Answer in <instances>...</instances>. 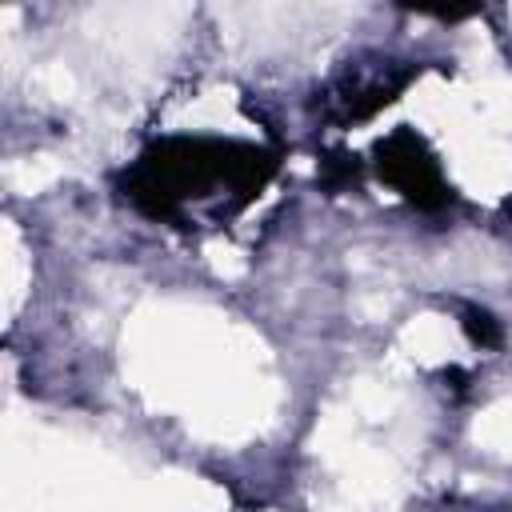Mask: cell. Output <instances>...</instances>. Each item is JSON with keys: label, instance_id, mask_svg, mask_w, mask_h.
Instances as JSON below:
<instances>
[{"label": "cell", "instance_id": "3957f363", "mask_svg": "<svg viewBox=\"0 0 512 512\" xmlns=\"http://www.w3.org/2000/svg\"><path fill=\"white\" fill-rule=\"evenodd\" d=\"M412 80V68H384V72H376V76H348V80H340L328 96H324V104H328V116L336 120V124H356V120H368V116H376L380 108H388L400 92H404V84Z\"/></svg>", "mask_w": 512, "mask_h": 512}, {"label": "cell", "instance_id": "8992f818", "mask_svg": "<svg viewBox=\"0 0 512 512\" xmlns=\"http://www.w3.org/2000/svg\"><path fill=\"white\" fill-rule=\"evenodd\" d=\"M504 212H508V220H512V200H508V204H504Z\"/></svg>", "mask_w": 512, "mask_h": 512}, {"label": "cell", "instance_id": "5b68a950", "mask_svg": "<svg viewBox=\"0 0 512 512\" xmlns=\"http://www.w3.org/2000/svg\"><path fill=\"white\" fill-rule=\"evenodd\" d=\"M460 328H464V336H468L472 344H480V348H500V344H504L500 320H496L488 308H480V304H464V308H460Z\"/></svg>", "mask_w": 512, "mask_h": 512}, {"label": "cell", "instance_id": "7a4b0ae2", "mask_svg": "<svg viewBox=\"0 0 512 512\" xmlns=\"http://www.w3.org/2000/svg\"><path fill=\"white\" fill-rule=\"evenodd\" d=\"M372 156H376V176L392 184L408 204L424 212H440L452 204V188L440 172V160L416 128H392Z\"/></svg>", "mask_w": 512, "mask_h": 512}, {"label": "cell", "instance_id": "277c9868", "mask_svg": "<svg viewBox=\"0 0 512 512\" xmlns=\"http://www.w3.org/2000/svg\"><path fill=\"white\" fill-rule=\"evenodd\" d=\"M316 176H320V184L328 192H344V188H352L360 180V160L352 152H344V148H332V152L320 156V172Z\"/></svg>", "mask_w": 512, "mask_h": 512}, {"label": "cell", "instance_id": "6da1fadb", "mask_svg": "<svg viewBox=\"0 0 512 512\" xmlns=\"http://www.w3.org/2000/svg\"><path fill=\"white\" fill-rule=\"evenodd\" d=\"M272 172L276 152L268 148L208 136H168L124 172V196L152 220H176L192 196H212L216 188H224L232 208H240L272 180Z\"/></svg>", "mask_w": 512, "mask_h": 512}]
</instances>
